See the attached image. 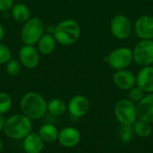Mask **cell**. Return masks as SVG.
I'll list each match as a JSON object with an SVG mask.
<instances>
[{
    "instance_id": "1",
    "label": "cell",
    "mask_w": 153,
    "mask_h": 153,
    "mask_svg": "<svg viewBox=\"0 0 153 153\" xmlns=\"http://www.w3.org/2000/svg\"><path fill=\"white\" fill-rule=\"evenodd\" d=\"M3 132L12 140H22L32 132V120L22 113L9 116L4 120Z\"/></svg>"
},
{
    "instance_id": "8",
    "label": "cell",
    "mask_w": 153,
    "mask_h": 153,
    "mask_svg": "<svg viewBox=\"0 0 153 153\" xmlns=\"http://www.w3.org/2000/svg\"><path fill=\"white\" fill-rule=\"evenodd\" d=\"M133 30V25L127 16L122 13L116 14L110 22L111 34L119 40L129 38Z\"/></svg>"
},
{
    "instance_id": "4",
    "label": "cell",
    "mask_w": 153,
    "mask_h": 153,
    "mask_svg": "<svg viewBox=\"0 0 153 153\" xmlns=\"http://www.w3.org/2000/svg\"><path fill=\"white\" fill-rule=\"evenodd\" d=\"M114 113L117 120L124 126H132L138 118L136 105L128 99H123L117 102Z\"/></svg>"
},
{
    "instance_id": "3",
    "label": "cell",
    "mask_w": 153,
    "mask_h": 153,
    "mask_svg": "<svg viewBox=\"0 0 153 153\" xmlns=\"http://www.w3.org/2000/svg\"><path fill=\"white\" fill-rule=\"evenodd\" d=\"M80 35V25L76 21L72 19L62 21L55 27L53 31V36L56 42L64 46H70L76 43Z\"/></svg>"
},
{
    "instance_id": "24",
    "label": "cell",
    "mask_w": 153,
    "mask_h": 153,
    "mask_svg": "<svg viewBox=\"0 0 153 153\" xmlns=\"http://www.w3.org/2000/svg\"><path fill=\"white\" fill-rule=\"evenodd\" d=\"M5 69H6V72L8 74L12 75V76H16L20 74L22 65L19 61H17L15 59H10L6 63Z\"/></svg>"
},
{
    "instance_id": "11",
    "label": "cell",
    "mask_w": 153,
    "mask_h": 153,
    "mask_svg": "<svg viewBox=\"0 0 153 153\" xmlns=\"http://www.w3.org/2000/svg\"><path fill=\"white\" fill-rule=\"evenodd\" d=\"M81 138L82 134L77 128L74 126H65L59 130L57 142L61 146L71 149L80 143Z\"/></svg>"
},
{
    "instance_id": "10",
    "label": "cell",
    "mask_w": 153,
    "mask_h": 153,
    "mask_svg": "<svg viewBox=\"0 0 153 153\" xmlns=\"http://www.w3.org/2000/svg\"><path fill=\"white\" fill-rule=\"evenodd\" d=\"M134 30L140 39H153V16L143 14L138 17L134 22Z\"/></svg>"
},
{
    "instance_id": "19",
    "label": "cell",
    "mask_w": 153,
    "mask_h": 153,
    "mask_svg": "<svg viewBox=\"0 0 153 153\" xmlns=\"http://www.w3.org/2000/svg\"><path fill=\"white\" fill-rule=\"evenodd\" d=\"M67 111V104L65 100L55 98L50 100L47 103V112H48L51 116L58 117L63 116Z\"/></svg>"
},
{
    "instance_id": "14",
    "label": "cell",
    "mask_w": 153,
    "mask_h": 153,
    "mask_svg": "<svg viewBox=\"0 0 153 153\" xmlns=\"http://www.w3.org/2000/svg\"><path fill=\"white\" fill-rule=\"evenodd\" d=\"M138 118L150 124L153 123V93H148L136 105Z\"/></svg>"
},
{
    "instance_id": "7",
    "label": "cell",
    "mask_w": 153,
    "mask_h": 153,
    "mask_svg": "<svg viewBox=\"0 0 153 153\" xmlns=\"http://www.w3.org/2000/svg\"><path fill=\"white\" fill-rule=\"evenodd\" d=\"M134 62L138 65H153V39H141L133 49Z\"/></svg>"
},
{
    "instance_id": "22",
    "label": "cell",
    "mask_w": 153,
    "mask_h": 153,
    "mask_svg": "<svg viewBox=\"0 0 153 153\" xmlns=\"http://www.w3.org/2000/svg\"><path fill=\"white\" fill-rule=\"evenodd\" d=\"M12 105L13 100L11 96L4 91H0V114L4 115L8 113L12 108Z\"/></svg>"
},
{
    "instance_id": "27",
    "label": "cell",
    "mask_w": 153,
    "mask_h": 153,
    "mask_svg": "<svg viewBox=\"0 0 153 153\" xmlns=\"http://www.w3.org/2000/svg\"><path fill=\"white\" fill-rule=\"evenodd\" d=\"M4 115L0 114V132H3V128H4Z\"/></svg>"
},
{
    "instance_id": "15",
    "label": "cell",
    "mask_w": 153,
    "mask_h": 153,
    "mask_svg": "<svg viewBox=\"0 0 153 153\" xmlns=\"http://www.w3.org/2000/svg\"><path fill=\"white\" fill-rule=\"evenodd\" d=\"M136 85L145 93H153V66L142 67L136 75Z\"/></svg>"
},
{
    "instance_id": "17",
    "label": "cell",
    "mask_w": 153,
    "mask_h": 153,
    "mask_svg": "<svg viewBox=\"0 0 153 153\" xmlns=\"http://www.w3.org/2000/svg\"><path fill=\"white\" fill-rule=\"evenodd\" d=\"M59 130L56 126L50 123L42 125L38 131V134L45 143H53L57 141Z\"/></svg>"
},
{
    "instance_id": "12",
    "label": "cell",
    "mask_w": 153,
    "mask_h": 153,
    "mask_svg": "<svg viewBox=\"0 0 153 153\" xmlns=\"http://www.w3.org/2000/svg\"><path fill=\"white\" fill-rule=\"evenodd\" d=\"M113 82L117 88L123 91H129L136 85V75L127 69L118 70L113 75Z\"/></svg>"
},
{
    "instance_id": "6",
    "label": "cell",
    "mask_w": 153,
    "mask_h": 153,
    "mask_svg": "<svg viewBox=\"0 0 153 153\" xmlns=\"http://www.w3.org/2000/svg\"><path fill=\"white\" fill-rule=\"evenodd\" d=\"M106 61L115 71L127 69L134 62L133 49L128 47L115 48L106 57Z\"/></svg>"
},
{
    "instance_id": "29",
    "label": "cell",
    "mask_w": 153,
    "mask_h": 153,
    "mask_svg": "<svg viewBox=\"0 0 153 153\" xmlns=\"http://www.w3.org/2000/svg\"><path fill=\"white\" fill-rule=\"evenodd\" d=\"M2 150H3V141H2V139L0 138V152H2Z\"/></svg>"
},
{
    "instance_id": "2",
    "label": "cell",
    "mask_w": 153,
    "mask_h": 153,
    "mask_svg": "<svg viewBox=\"0 0 153 153\" xmlns=\"http://www.w3.org/2000/svg\"><path fill=\"white\" fill-rule=\"evenodd\" d=\"M47 101L39 93L29 91L25 93L20 102L22 114L31 120L42 118L47 113Z\"/></svg>"
},
{
    "instance_id": "28",
    "label": "cell",
    "mask_w": 153,
    "mask_h": 153,
    "mask_svg": "<svg viewBox=\"0 0 153 153\" xmlns=\"http://www.w3.org/2000/svg\"><path fill=\"white\" fill-rule=\"evenodd\" d=\"M4 30L3 26L0 24V41L4 39Z\"/></svg>"
},
{
    "instance_id": "18",
    "label": "cell",
    "mask_w": 153,
    "mask_h": 153,
    "mask_svg": "<svg viewBox=\"0 0 153 153\" xmlns=\"http://www.w3.org/2000/svg\"><path fill=\"white\" fill-rule=\"evenodd\" d=\"M38 50L43 55L51 54L56 48V40L53 34H43L38 41Z\"/></svg>"
},
{
    "instance_id": "25",
    "label": "cell",
    "mask_w": 153,
    "mask_h": 153,
    "mask_svg": "<svg viewBox=\"0 0 153 153\" xmlns=\"http://www.w3.org/2000/svg\"><path fill=\"white\" fill-rule=\"evenodd\" d=\"M10 59H12L11 50L4 44L0 43V65L6 64Z\"/></svg>"
},
{
    "instance_id": "20",
    "label": "cell",
    "mask_w": 153,
    "mask_h": 153,
    "mask_svg": "<svg viewBox=\"0 0 153 153\" xmlns=\"http://www.w3.org/2000/svg\"><path fill=\"white\" fill-rule=\"evenodd\" d=\"M12 17L18 22H25L30 17V11L29 7L22 3H18L13 5L12 9Z\"/></svg>"
},
{
    "instance_id": "23",
    "label": "cell",
    "mask_w": 153,
    "mask_h": 153,
    "mask_svg": "<svg viewBox=\"0 0 153 153\" xmlns=\"http://www.w3.org/2000/svg\"><path fill=\"white\" fill-rule=\"evenodd\" d=\"M144 96L145 92L137 85L134 86L132 89L128 91V100H130L134 103H138L140 100L143 99Z\"/></svg>"
},
{
    "instance_id": "16",
    "label": "cell",
    "mask_w": 153,
    "mask_h": 153,
    "mask_svg": "<svg viewBox=\"0 0 153 153\" xmlns=\"http://www.w3.org/2000/svg\"><path fill=\"white\" fill-rule=\"evenodd\" d=\"M45 143L38 133L30 132L22 139V149L25 153H41L44 150Z\"/></svg>"
},
{
    "instance_id": "21",
    "label": "cell",
    "mask_w": 153,
    "mask_h": 153,
    "mask_svg": "<svg viewBox=\"0 0 153 153\" xmlns=\"http://www.w3.org/2000/svg\"><path fill=\"white\" fill-rule=\"evenodd\" d=\"M133 132L139 137L145 138L151 135L152 132V128L150 123L143 121V120H136L135 123L132 126Z\"/></svg>"
},
{
    "instance_id": "5",
    "label": "cell",
    "mask_w": 153,
    "mask_h": 153,
    "mask_svg": "<svg viewBox=\"0 0 153 153\" xmlns=\"http://www.w3.org/2000/svg\"><path fill=\"white\" fill-rule=\"evenodd\" d=\"M44 23L39 18H30L23 24L21 31V39L25 45L34 46L44 34Z\"/></svg>"
},
{
    "instance_id": "26",
    "label": "cell",
    "mask_w": 153,
    "mask_h": 153,
    "mask_svg": "<svg viewBox=\"0 0 153 153\" xmlns=\"http://www.w3.org/2000/svg\"><path fill=\"white\" fill-rule=\"evenodd\" d=\"M13 5V0H0V11L4 12L12 9Z\"/></svg>"
},
{
    "instance_id": "13",
    "label": "cell",
    "mask_w": 153,
    "mask_h": 153,
    "mask_svg": "<svg viewBox=\"0 0 153 153\" xmlns=\"http://www.w3.org/2000/svg\"><path fill=\"white\" fill-rule=\"evenodd\" d=\"M19 58L21 64L28 69L37 67L39 63V56L37 49L30 45H24L22 47L19 51Z\"/></svg>"
},
{
    "instance_id": "9",
    "label": "cell",
    "mask_w": 153,
    "mask_h": 153,
    "mask_svg": "<svg viewBox=\"0 0 153 153\" xmlns=\"http://www.w3.org/2000/svg\"><path fill=\"white\" fill-rule=\"evenodd\" d=\"M90 101L83 95H75L67 103V111L74 118L84 117L90 110Z\"/></svg>"
}]
</instances>
